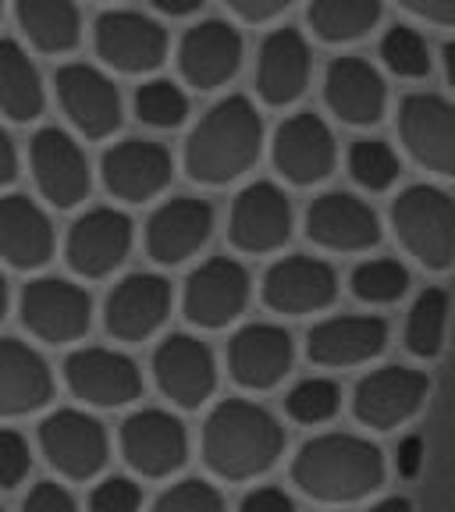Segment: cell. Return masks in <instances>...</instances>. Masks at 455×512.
I'll list each match as a JSON object with an SVG mask.
<instances>
[{"label":"cell","instance_id":"1","mask_svg":"<svg viewBox=\"0 0 455 512\" xmlns=\"http://www.w3.org/2000/svg\"><path fill=\"white\" fill-rule=\"evenodd\" d=\"M388 463L384 452L360 434H320L292 459V484L306 498L324 505L363 502L384 488Z\"/></svg>","mask_w":455,"mask_h":512},{"label":"cell","instance_id":"2","mask_svg":"<svg viewBox=\"0 0 455 512\" xmlns=\"http://www.w3.org/2000/svg\"><path fill=\"white\" fill-rule=\"evenodd\" d=\"M285 452V427L267 406L224 399L203 424V463L221 480H253L274 470Z\"/></svg>","mask_w":455,"mask_h":512},{"label":"cell","instance_id":"3","mask_svg":"<svg viewBox=\"0 0 455 512\" xmlns=\"http://www.w3.org/2000/svg\"><path fill=\"white\" fill-rule=\"evenodd\" d=\"M264 150V118L246 96H224L185 139V171L200 185L242 178Z\"/></svg>","mask_w":455,"mask_h":512},{"label":"cell","instance_id":"4","mask_svg":"<svg viewBox=\"0 0 455 512\" xmlns=\"http://www.w3.org/2000/svg\"><path fill=\"white\" fill-rule=\"evenodd\" d=\"M392 228L424 271H448L455 264V200L438 185H409L392 200Z\"/></svg>","mask_w":455,"mask_h":512},{"label":"cell","instance_id":"5","mask_svg":"<svg viewBox=\"0 0 455 512\" xmlns=\"http://www.w3.org/2000/svg\"><path fill=\"white\" fill-rule=\"evenodd\" d=\"M249 292H253V281H249L246 267L232 256H214L185 281V317L203 331H221L246 313Z\"/></svg>","mask_w":455,"mask_h":512},{"label":"cell","instance_id":"6","mask_svg":"<svg viewBox=\"0 0 455 512\" xmlns=\"http://www.w3.org/2000/svg\"><path fill=\"white\" fill-rule=\"evenodd\" d=\"M22 324L47 345L79 342L93 324V299L64 278H36L22 292Z\"/></svg>","mask_w":455,"mask_h":512},{"label":"cell","instance_id":"7","mask_svg":"<svg viewBox=\"0 0 455 512\" xmlns=\"http://www.w3.org/2000/svg\"><path fill=\"white\" fill-rule=\"evenodd\" d=\"M399 136L424 171L455 178V104L438 93H409L399 104Z\"/></svg>","mask_w":455,"mask_h":512},{"label":"cell","instance_id":"8","mask_svg":"<svg viewBox=\"0 0 455 512\" xmlns=\"http://www.w3.org/2000/svg\"><path fill=\"white\" fill-rule=\"evenodd\" d=\"M121 456L139 477H171L189 459V431L175 413L139 409L121 424Z\"/></svg>","mask_w":455,"mask_h":512},{"label":"cell","instance_id":"9","mask_svg":"<svg viewBox=\"0 0 455 512\" xmlns=\"http://www.w3.org/2000/svg\"><path fill=\"white\" fill-rule=\"evenodd\" d=\"M40 448L61 477L89 480L104 470L111 441L96 416L79 409H57L40 424Z\"/></svg>","mask_w":455,"mask_h":512},{"label":"cell","instance_id":"10","mask_svg":"<svg viewBox=\"0 0 455 512\" xmlns=\"http://www.w3.org/2000/svg\"><path fill=\"white\" fill-rule=\"evenodd\" d=\"M427 374L413 367H381L367 374L352 392V416L370 431H395L409 424L427 402Z\"/></svg>","mask_w":455,"mask_h":512},{"label":"cell","instance_id":"11","mask_svg":"<svg viewBox=\"0 0 455 512\" xmlns=\"http://www.w3.org/2000/svg\"><path fill=\"white\" fill-rule=\"evenodd\" d=\"M93 43L100 61L114 72L146 75L168 57V29L139 11H107L96 18Z\"/></svg>","mask_w":455,"mask_h":512},{"label":"cell","instance_id":"12","mask_svg":"<svg viewBox=\"0 0 455 512\" xmlns=\"http://www.w3.org/2000/svg\"><path fill=\"white\" fill-rule=\"evenodd\" d=\"M274 168L285 182L292 185H317L335 171L338 164V143L335 132L320 114H292L281 121L271 143Z\"/></svg>","mask_w":455,"mask_h":512},{"label":"cell","instance_id":"13","mask_svg":"<svg viewBox=\"0 0 455 512\" xmlns=\"http://www.w3.org/2000/svg\"><path fill=\"white\" fill-rule=\"evenodd\" d=\"M153 381L182 409H200L217 388V360L203 338L168 335L153 352Z\"/></svg>","mask_w":455,"mask_h":512},{"label":"cell","instance_id":"14","mask_svg":"<svg viewBox=\"0 0 455 512\" xmlns=\"http://www.w3.org/2000/svg\"><path fill=\"white\" fill-rule=\"evenodd\" d=\"M29 164H32V178H36V185L43 192V200H50L61 210L79 207L89 196V189H93V171H89L86 153L61 128H40L32 136Z\"/></svg>","mask_w":455,"mask_h":512},{"label":"cell","instance_id":"15","mask_svg":"<svg viewBox=\"0 0 455 512\" xmlns=\"http://www.w3.org/2000/svg\"><path fill=\"white\" fill-rule=\"evenodd\" d=\"M64 384L86 406L118 409L143 395V374L118 349H79L64 360Z\"/></svg>","mask_w":455,"mask_h":512},{"label":"cell","instance_id":"16","mask_svg":"<svg viewBox=\"0 0 455 512\" xmlns=\"http://www.w3.org/2000/svg\"><path fill=\"white\" fill-rule=\"evenodd\" d=\"M61 111L86 139H107L121 128V93L93 64H64L54 79Z\"/></svg>","mask_w":455,"mask_h":512},{"label":"cell","instance_id":"17","mask_svg":"<svg viewBox=\"0 0 455 512\" xmlns=\"http://www.w3.org/2000/svg\"><path fill=\"white\" fill-rule=\"evenodd\" d=\"M292 200L271 182H253L235 196L232 217H228V235L232 246L242 253L264 256L281 249L292 239Z\"/></svg>","mask_w":455,"mask_h":512},{"label":"cell","instance_id":"18","mask_svg":"<svg viewBox=\"0 0 455 512\" xmlns=\"http://www.w3.org/2000/svg\"><path fill=\"white\" fill-rule=\"evenodd\" d=\"M306 235L331 253H367L381 242V217L352 192H324L306 210Z\"/></svg>","mask_w":455,"mask_h":512},{"label":"cell","instance_id":"19","mask_svg":"<svg viewBox=\"0 0 455 512\" xmlns=\"http://www.w3.org/2000/svg\"><path fill=\"white\" fill-rule=\"evenodd\" d=\"M132 253V221L114 207H96L82 214L68 232L64 256L82 278H107Z\"/></svg>","mask_w":455,"mask_h":512},{"label":"cell","instance_id":"20","mask_svg":"<svg viewBox=\"0 0 455 512\" xmlns=\"http://www.w3.org/2000/svg\"><path fill=\"white\" fill-rule=\"evenodd\" d=\"M242 57H246V47H242L239 29L221 18H207L192 25L178 43V72L192 89L207 93L239 75Z\"/></svg>","mask_w":455,"mask_h":512},{"label":"cell","instance_id":"21","mask_svg":"<svg viewBox=\"0 0 455 512\" xmlns=\"http://www.w3.org/2000/svg\"><path fill=\"white\" fill-rule=\"evenodd\" d=\"M296 342L278 324H246L228 342V370L249 392H271L292 374Z\"/></svg>","mask_w":455,"mask_h":512},{"label":"cell","instance_id":"22","mask_svg":"<svg viewBox=\"0 0 455 512\" xmlns=\"http://www.w3.org/2000/svg\"><path fill=\"white\" fill-rule=\"evenodd\" d=\"M338 296V274L317 256H285L264 274V303L285 317L328 310Z\"/></svg>","mask_w":455,"mask_h":512},{"label":"cell","instance_id":"23","mask_svg":"<svg viewBox=\"0 0 455 512\" xmlns=\"http://www.w3.org/2000/svg\"><path fill=\"white\" fill-rule=\"evenodd\" d=\"M171 313V285L160 274H128L114 285L104 306V324L118 342H146Z\"/></svg>","mask_w":455,"mask_h":512},{"label":"cell","instance_id":"24","mask_svg":"<svg viewBox=\"0 0 455 512\" xmlns=\"http://www.w3.org/2000/svg\"><path fill=\"white\" fill-rule=\"evenodd\" d=\"M175 160L153 139H125L104 153V185L125 203H146L171 185Z\"/></svg>","mask_w":455,"mask_h":512},{"label":"cell","instance_id":"25","mask_svg":"<svg viewBox=\"0 0 455 512\" xmlns=\"http://www.w3.org/2000/svg\"><path fill=\"white\" fill-rule=\"evenodd\" d=\"M214 235V207L196 196L168 200L146 224V253L164 267L185 264Z\"/></svg>","mask_w":455,"mask_h":512},{"label":"cell","instance_id":"26","mask_svg":"<svg viewBox=\"0 0 455 512\" xmlns=\"http://www.w3.org/2000/svg\"><path fill=\"white\" fill-rule=\"evenodd\" d=\"M388 349V320L374 313L320 320L306 335V356L317 367H360Z\"/></svg>","mask_w":455,"mask_h":512},{"label":"cell","instance_id":"27","mask_svg":"<svg viewBox=\"0 0 455 512\" xmlns=\"http://www.w3.org/2000/svg\"><path fill=\"white\" fill-rule=\"evenodd\" d=\"M324 104L345 125H377L388 111V86L363 57H335L324 72Z\"/></svg>","mask_w":455,"mask_h":512},{"label":"cell","instance_id":"28","mask_svg":"<svg viewBox=\"0 0 455 512\" xmlns=\"http://www.w3.org/2000/svg\"><path fill=\"white\" fill-rule=\"evenodd\" d=\"M313 57L299 29H274L256 61V93L271 107L296 104L310 86Z\"/></svg>","mask_w":455,"mask_h":512},{"label":"cell","instance_id":"29","mask_svg":"<svg viewBox=\"0 0 455 512\" xmlns=\"http://www.w3.org/2000/svg\"><path fill=\"white\" fill-rule=\"evenodd\" d=\"M54 399V374L32 345L0 338V416H29Z\"/></svg>","mask_w":455,"mask_h":512},{"label":"cell","instance_id":"30","mask_svg":"<svg viewBox=\"0 0 455 512\" xmlns=\"http://www.w3.org/2000/svg\"><path fill=\"white\" fill-rule=\"evenodd\" d=\"M54 256V224L29 196L0 200V260L15 271H36Z\"/></svg>","mask_w":455,"mask_h":512},{"label":"cell","instance_id":"31","mask_svg":"<svg viewBox=\"0 0 455 512\" xmlns=\"http://www.w3.org/2000/svg\"><path fill=\"white\" fill-rule=\"evenodd\" d=\"M25 40L43 54H68L82 40V15L75 0H15Z\"/></svg>","mask_w":455,"mask_h":512},{"label":"cell","instance_id":"32","mask_svg":"<svg viewBox=\"0 0 455 512\" xmlns=\"http://www.w3.org/2000/svg\"><path fill=\"white\" fill-rule=\"evenodd\" d=\"M0 114L11 121H32L43 114L40 72L15 40H0Z\"/></svg>","mask_w":455,"mask_h":512},{"label":"cell","instance_id":"33","mask_svg":"<svg viewBox=\"0 0 455 512\" xmlns=\"http://www.w3.org/2000/svg\"><path fill=\"white\" fill-rule=\"evenodd\" d=\"M384 15L381 0H310V29L324 43H356L377 29Z\"/></svg>","mask_w":455,"mask_h":512},{"label":"cell","instance_id":"34","mask_svg":"<svg viewBox=\"0 0 455 512\" xmlns=\"http://www.w3.org/2000/svg\"><path fill=\"white\" fill-rule=\"evenodd\" d=\"M445 328H448V296L441 288H427L416 296V303L409 306L406 317V349L416 360H434L445 345Z\"/></svg>","mask_w":455,"mask_h":512},{"label":"cell","instance_id":"35","mask_svg":"<svg viewBox=\"0 0 455 512\" xmlns=\"http://www.w3.org/2000/svg\"><path fill=\"white\" fill-rule=\"evenodd\" d=\"M413 278H409V267L399 260H363L349 278L352 296L367 306H392L399 303L409 292Z\"/></svg>","mask_w":455,"mask_h":512},{"label":"cell","instance_id":"36","mask_svg":"<svg viewBox=\"0 0 455 512\" xmlns=\"http://www.w3.org/2000/svg\"><path fill=\"white\" fill-rule=\"evenodd\" d=\"M349 175L356 185H363L367 192H384L392 189L402 175L399 153L384 139H356L349 146Z\"/></svg>","mask_w":455,"mask_h":512},{"label":"cell","instance_id":"37","mask_svg":"<svg viewBox=\"0 0 455 512\" xmlns=\"http://www.w3.org/2000/svg\"><path fill=\"white\" fill-rule=\"evenodd\" d=\"M285 409L296 424L306 427L328 424V420L338 416V409H342V388L335 381H328V377H306V381H299L288 392Z\"/></svg>","mask_w":455,"mask_h":512},{"label":"cell","instance_id":"38","mask_svg":"<svg viewBox=\"0 0 455 512\" xmlns=\"http://www.w3.org/2000/svg\"><path fill=\"white\" fill-rule=\"evenodd\" d=\"M136 118L150 128H160V132L164 128H178L189 118V96L175 82L153 79L136 89Z\"/></svg>","mask_w":455,"mask_h":512},{"label":"cell","instance_id":"39","mask_svg":"<svg viewBox=\"0 0 455 512\" xmlns=\"http://www.w3.org/2000/svg\"><path fill=\"white\" fill-rule=\"evenodd\" d=\"M381 61L384 68L399 79H424L431 75V50H427V40L409 25H392L384 32L381 40Z\"/></svg>","mask_w":455,"mask_h":512},{"label":"cell","instance_id":"40","mask_svg":"<svg viewBox=\"0 0 455 512\" xmlns=\"http://www.w3.org/2000/svg\"><path fill=\"white\" fill-rule=\"evenodd\" d=\"M224 505L221 491L207 484L203 477H185L175 488H168L157 498L160 512H217Z\"/></svg>","mask_w":455,"mask_h":512},{"label":"cell","instance_id":"41","mask_svg":"<svg viewBox=\"0 0 455 512\" xmlns=\"http://www.w3.org/2000/svg\"><path fill=\"white\" fill-rule=\"evenodd\" d=\"M139 505H143V491H139V484L132 477H107L89 495V509L93 512H132Z\"/></svg>","mask_w":455,"mask_h":512},{"label":"cell","instance_id":"42","mask_svg":"<svg viewBox=\"0 0 455 512\" xmlns=\"http://www.w3.org/2000/svg\"><path fill=\"white\" fill-rule=\"evenodd\" d=\"M32 470L29 441L18 431H0V488H18Z\"/></svg>","mask_w":455,"mask_h":512},{"label":"cell","instance_id":"43","mask_svg":"<svg viewBox=\"0 0 455 512\" xmlns=\"http://www.w3.org/2000/svg\"><path fill=\"white\" fill-rule=\"evenodd\" d=\"M75 509L72 491H64L57 480H40L25 498V512H68Z\"/></svg>","mask_w":455,"mask_h":512},{"label":"cell","instance_id":"44","mask_svg":"<svg viewBox=\"0 0 455 512\" xmlns=\"http://www.w3.org/2000/svg\"><path fill=\"white\" fill-rule=\"evenodd\" d=\"M228 8L235 11V15L242 18V22H271V18L285 15L296 0H224Z\"/></svg>","mask_w":455,"mask_h":512},{"label":"cell","instance_id":"45","mask_svg":"<svg viewBox=\"0 0 455 512\" xmlns=\"http://www.w3.org/2000/svg\"><path fill=\"white\" fill-rule=\"evenodd\" d=\"M399 8H406L409 15L424 18L431 25L455 29V0H399Z\"/></svg>","mask_w":455,"mask_h":512},{"label":"cell","instance_id":"46","mask_svg":"<svg viewBox=\"0 0 455 512\" xmlns=\"http://www.w3.org/2000/svg\"><path fill=\"white\" fill-rule=\"evenodd\" d=\"M242 509H246V512H267V509L292 512V509H296V502H292V498H288L281 488H256V491H249V495L242 498Z\"/></svg>","mask_w":455,"mask_h":512},{"label":"cell","instance_id":"47","mask_svg":"<svg viewBox=\"0 0 455 512\" xmlns=\"http://www.w3.org/2000/svg\"><path fill=\"white\" fill-rule=\"evenodd\" d=\"M420 466H424V441L416 438V434H409V438L399 441V452H395V470H399V477L413 480L416 473H420Z\"/></svg>","mask_w":455,"mask_h":512},{"label":"cell","instance_id":"48","mask_svg":"<svg viewBox=\"0 0 455 512\" xmlns=\"http://www.w3.org/2000/svg\"><path fill=\"white\" fill-rule=\"evenodd\" d=\"M15 175H18V153L11 136L4 132V125H0V185H11Z\"/></svg>","mask_w":455,"mask_h":512},{"label":"cell","instance_id":"49","mask_svg":"<svg viewBox=\"0 0 455 512\" xmlns=\"http://www.w3.org/2000/svg\"><path fill=\"white\" fill-rule=\"evenodd\" d=\"M153 8L160 15H171V18H185V15H196L203 8V0H150Z\"/></svg>","mask_w":455,"mask_h":512},{"label":"cell","instance_id":"50","mask_svg":"<svg viewBox=\"0 0 455 512\" xmlns=\"http://www.w3.org/2000/svg\"><path fill=\"white\" fill-rule=\"evenodd\" d=\"M441 61H445V79H448V86L455 89V43H448L445 57H441Z\"/></svg>","mask_w":455,"mask_h":512},{"label":"cell","instance_id":"51","mask_svg":"<svg viewBox=\"0 0 455 512\" xmlns=\"http://www.w3.org/2000/svg\"><path fill=\"white\" fill-rule=\"evenodd\" d=\"M8 303H11V296H8V281H4V274H0V320H4V313H8Z\"/></svg>","mask_w":455,"mask_h":512},{"label":"cell","instance_id":"52","mask_svg":"<svg viewBox=\"0 0 455 512\" xmlns=\"http://www.w3.org/2000/svg\"><path fill=\"white\" fill-rule=\"evenodd\" d=\"M0 11H4V0H0Z\"/></svg>","mask_w":455,"mask_h":512}]
</instances>
